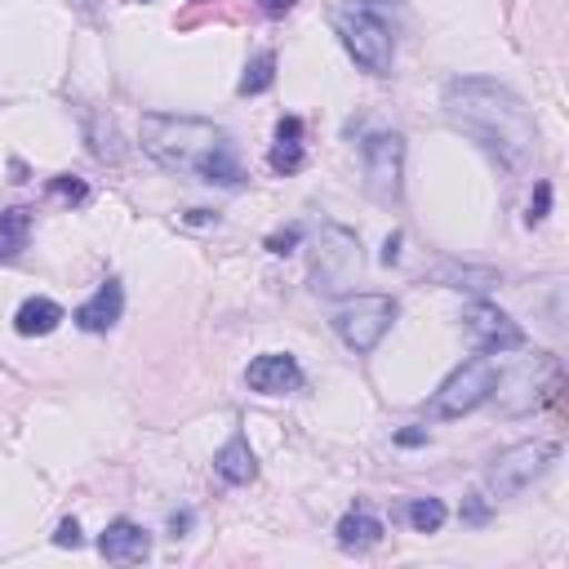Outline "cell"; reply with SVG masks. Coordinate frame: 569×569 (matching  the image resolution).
<instances>
[{"instance_id": "277c9868", "label": "cell", "mask_w": 569, "mask_h": 569, "mask_svg": "<svg viewBox=\"0 0 569 569\" xmlns=\"http://www.w3.org/2000/svg\"><path fill=\"white\" fill-rule=\"evenodd\" d=\"M498 365H493V356H471V360H462L440 387H436V396H431V405H427V413L431 418H462V413H471V409H480L493 391H498Z\"/></svg>"}, {"instance_id": "ffe728a7", "label": "cell", "mask_w": 569, "mask_h": 569, "mask_svg": "<svg viewBox=\"0 0 569 569\" xmlns=\"http://www.w3.org/2000/svg\"><path fill=\"white\" fill-rule=\"evenodd\" d=\"M405 516H409V525L418 529V533H436L440 525H445V502L440 498H413L409 507H405Z\"/></svg>"}, {"instance_id": "2e32d148", "label": "cell", "mask_w": 569, "mask_h": 569, "mask_svg": "<svg viewBox=\"0 0 569 569\" xmlns=\"http://www.w3.org/2000/svg\"><path fill=\"white\" fill-rule=\"evenodd\" d=\"M382 542V520L369 516V511H347L338 520V547L342 551H369Z\"/></svg>"}, {"instance_id": "9c48e42d", "label": "cell", "mask_w": 569, "mask_h": 569, "mask_svg": "<svg viewBox=\"0 0 569 569\" xmlns=\"http://www.w3.org/2000/svg\"><path fill=\"white\" fill-rule=\"evenodd\" d=\"M462 329H467V342H471L476 351H485V356L511 351V347L525 342V329H520L507 311H498L493 302H471V307L462 311Z\"/></svg>"}, {"instance_id": "44dd1931", "label": "cell", "mask_w": 569, "mask_h": 569, "mask_svg": "<svg viewBox=\"0 0 569 569\" xmlns=\"http://www.w3.org/2000/svg\"><path fill=\"white\" fill-rule=\"evenodd\" d=\"M547 209H551V187L547 182H538L533 187V196H529V213H525V222L533 227V222H542L547 218Z\"/></svg>"}, {"instance_id": "f1b7e54d", "label": "cell", "mask_w": 569, "mask_h": 569, "mask_svg": "<svg viewBox=\"0 0 569 569\" xmlns=\"http://www.w3.org/2000/svg\"><path fill=\"white\" fill-rule=\"evenodd\" d=\"M71 4H80L84 13H93V4H98V0H71Z\"/></svg>"}, {"instance_id": "4fadbf2b", "label": "cell", "mask_w": 569, "mask_h": 569, "mask_svg": "<svg viewBox=\"0 0 569 569\" xmlns=\"http://www.w3.org/2000/svg\"><path fill=\"white\" fill-rule=\"evenodd\" d=\"M213 471H218L227 485H249V480L258 476V458H253L249 440H244V436H231V440L213 453Z\"/></svg>"}, {"instance_id": "cb8c5ba5", "label": "cell", "mask_w": 569, "mask_h": 569, "mask_svg": "<svg viewBox=\"0 0 569 569\" xmlns=\"http://www.w3.org/2000/svg\"><path fill=\"white\" fill-rule=\"evenodd\" d=\"M53 542H58V547H80V525H76V520H62L58 533H53Z\"/></svg>"}, {"instance_id": "5b68a950", "label": "cell", "mask_w": 569, "mask_h": 569, "mask_svg": "<svg viewBox=\"0 0 569 569\" xmlns=\"http://www.w3.org/2000/svg\"><path fill=\"white\" fill-rule=\"evenodd\" d=\"M560 458V449L551 440H520L511 449H502L489 471H485V489L489 498H516L520 489H529L538 476H547V467Z\"/></svg>"}, {"instance_id": "8fae6325", "label": "cell", "mask_w": 569, "mask_h": 569, "mask_svg": "<svg viewBox=\"0 0 569 569\" xmlns=\"http://www.w3.org/2000/svg\"><path fill=\"white\" fill-rule=\"evenodd\" d=\"M98 551L107 560H116V565H138V560L151 556V533L142 525H133V520H111L102 529V538H98Z\"/></svg>"}, {"instance_id": "7c38bea8", "label": "cell", "mask_w": 569, "mask_h": 569, "mask_svg": "<svg viewBox=\"0 0 569 569\" xmlns=\"http://www.w3.org/2000/svg\"><path fill=\"white\" fill-rule=\"evenodd\" d=\"M120 311H124V289H120V280H107V284H98V293L89 302L76 307V325L84 333H107L120 320Z\"/></svg>"}, {"instance_id": "30bf717a", "label": "cell", "mask_w": 569, "mask_h": 569, "mask_svg": "<svg viewBox=\"0 0 569 569\" xmlns=\"http://www.w3.org/2000/svg\"><path fill=\"white\" fill-rule=\"evenodd\" d=\"M244 382L258 396H284V391H298L302 387V369H298V360L289 351H262V356L249 360Z\"/></svg>"}, {"instance_id": "9a60e30c", "label": "cell", "mask_w": 569, "mask_h": 569, "mask_svg": "<svg viewBox=\"0 0 569 569\" xmlns=\"http://www.w3.org/2000/svg\"><path fill=\"white\" fill-rule=\"evenodd\" d=\"M302 120L298 116H284L280 124H276V147H271V169L276 173H293V169H302Z\"/></svg>"}, {"instance_id": "ba28073f", "label": "cell", "mask_w": 569, "mask_h": 569, "mask_svg": "<svg viewBox=\"0 0 569 569\" xmlns=\"http://www.w3.org/2000/svg\"><path fill=\"white\" fill-rule=\"evenodd\" d=\"M360 156H365V178H369V191L373 196H382V200H391V196H400V173H405V138L400 133H369L365 138V147H360Z\"/></svg>"}, {"instance_id": "d4e9b609", "label": "cell", "mask_w": 569, "mask_h": 569, "mask_svg": "<svg viewBox=\"0 0 569 569\" xmlns=\"http://www.w3.org/2000/svg\"><path fill=\"white\" fill-rule=\"evenodd\" d=\"M293 244H298V227H293V231H284V236H271V240H267V249H271V253H289Z\"/></svg>"}, {"instance_id": "603a6c76", "label": "cell", "mask_w": 569, "mask_h": 569, "mask_svg": "<svg viewBox=\"0 0 569 569\" xmlns=\"http://www.w3.org/2000/svg\"><path fill=\"white\" fill-rule=\"evenodd\" d=\"M53 191H58V196H71V200H84V196H89V187H84V182H76V178H67V173H62V178H53Z\"/></svg>"}, {"instance_id": "4316f807", "label": "cell", "mask_w": 569, "mask_h": 569, "mask_svg": "<svg viewBox=\"0 0 569 569\" xmlns=\"http://www.w3.org/2000/svg\"><path fill=\"white\" fill-rule=\"evenodd\" d=\"M396 244H400V236H387V244H382V262H387V267L400 258V249H396Z\"/></svg>"}, {"instance_id": "52a82bcc", "label": "cell", "mask_w": 569, "mask_h": 569, "mask_svg": "<svg viewBox=\"0 0 569 569\" xmlns=\"http://www.w3.org/2000/svg\"><path fill=\"white\" fill-rule=\"evenodd\" d=\"M396 320V302L387 293H356L347 302H338L333 311V333L351 347V351H373L382 342V333L391 329Z\"/></svg>"}, {"instance_id": "6da1fadb", "label": "cell", "mask_w": 569, "mask_h": 569, "mask_svg": "<svg viewBox=\"0 0 569 569\" xmlns=\"http://www.w3.org/2000/svg\"><path fill=\"white\" fill-rule=\"evenodd\" d=\"M440 107H445L449 124L462 129L467 138H476L502 169L516 173L533 160V151H538L533 111L507 84H498L489 76H458L445 84Z\"/></svg>"}, {"instance_id": "3957f363", "label": "cell", "mask_w": 569, "mask_h": 569, "mask_svg": "<svg viewBox=\"0 0 569 569\" xmlns=\"http://www.w3.org/2000/svg\"><path fill=\"white\" fill-rule=\"evenodd\" d=\"M333 31L342 40V49L356 58V67H365L369 76H387L396 62V36L382 22V13H373L369 4H342L333 13Z\"/></svg>"}, {"instance_id": "e0dca14e", "label": "cell", "mask_w": 569, "mask_h": 569, "mask_svg": "<svg viewBox=\"0 0 569 569\" xmlns=\"http://www.w3.org/2000/svg\"><path fill=\"white\" fill-rule=\"evenodd\" d=\"M84 138H89V151L98 160H120V129H116L111 116L84 111Z\"/></svg>"}, {"instance_id": "484cf974", "label": "cell", "mask_w": 569, "mask_h": 569, "mask_svg": "<svg viewBox=\"0 0 569 569\" xmlns=\"http://www.w3.org/2000/svg\"><path fill=\"white\" fill-rule=\"evenodd\" d=\"M258 9H262V13H271V18H280V13H289V9H293V0H258Z\"/></svg>"}, {"instance_id": "7a4b0ae2", "label": "cell", "mask_w": 569, "mask_h": 569, "mask_svg": "<svg viewBox=\"0 0 569 569\" xmlns=\"http://www.w3.org/2000/svg\"><path fill=\"white\" fill-rule=\"evenodd\" d=\"M142 151L156 164H164L169 173H191V178L213 182V187H240L244 182L231 133L218 129L213 120H200V116L147 111L142 116Z\"/></svg>"}, {"instance_id": "83f0119b", "label": "cell", "mask_w": 569, "mask_h": 569, "mask_svg": "<svg viewBox=\"0 0 569 569\" xmlns=\"http://www.w3.org/2000/svg\"><path fill=\"white\" fill-rule=\"evenodd\" d=\"M396 440H400V445H422V431H400Z\"/></svg>"}, {"instance_id": "8992f818", "label": "cell", "mask_w": 569, "mask_h": 569, "mask_svg": "<svg viewBox=\"0 0 569 569\" xmlns=\"http://www.w3.org/2000/svg\"><path fill=\"white\" fill-rule=\"evenodd\" d=\"M360 276V240L347 227H325L311 244V289L316 293H342Z\"/></svg>"}, {"instance_id": "5bb4252c", "label": "cell", "mask_w": 569, "mask_h": 569, "mask_svg": "<svg viewBox=\"0 0 569 569\" xmlns=\"http://www.w3.org/2000/svg\"><path fill=\"white\" fill-rule=\"evenodd\" d=\"M62 325V307L53 302V298H27L22 307H18V316H13V329L22 333V338H44V333H53Z\"/></svg>"}, {"instance_id": "d6986e66", "label": "cell", "mask_w": 569, "mask_h": 569, "mask_svg": "<svg viewBox=\"0 0 569 569\" xmlns=\"http://www.w3.org/2000/svg\"><path fill=\"white\" fill-rule=\"evenodd\" d=\"M271 84H276V53H271V49H262L258 58H249V62H244V76H240V84H236V89H240L244 98H253V93H267Z\"/></svg>"}, {"instance_id": "7402d4cb", "label": "cell", "mask_w": 569, "mask_h": 569, "mask_svg": "<svg viewBox=\"0 0 569 569\" xmlns=\"http://www.w3.org/2000/svg\"><path fill=\"white\" fill-rule=\"evenodd\" d=\"M489 516V498L485 493H471L467 502H462V520H471V525H480Z\"/></svg>"}, {"instance_id": "ac0fdd59", "label": "cell", "mask_w": 569, "mask_h": 569, "mask_svg": "<svg viewBox=\"0 0 569 569\" xmlns=\"http://www.w3.org/2000/svg\"><path fill=\"white\" fill-rule=\"evenodd\" d=\"M31 236V209H4L0 213V262L18 258Z\"/></svg>"}]
</instances>
